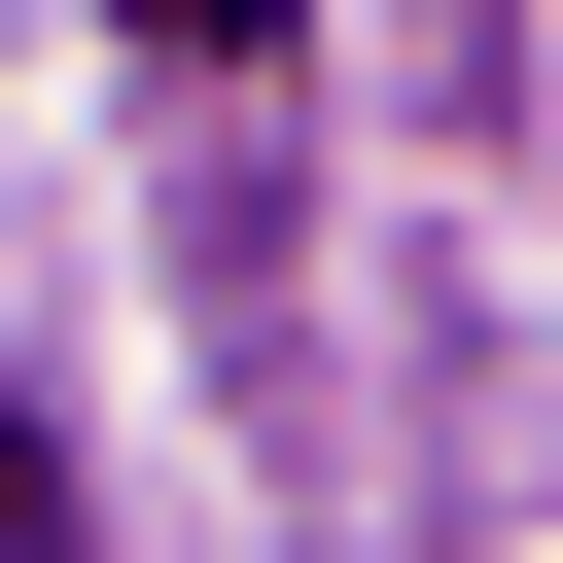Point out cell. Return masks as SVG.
<instances>
[{
	"label": "cell",
	"instance_id": "2",
	"mask_svg": "<svg viewBox=\"0 0 563 563\" xmlns=\"http://www.w3.org/2000/svg\"><path fill=\"white\" fill-rule=\"evenodd\" d=\"M0 563H70V422H0Z\"/></svg>",
	"mask_w": 563,
	"mask_h": 563
},
{
	"label": "cell",
	"instance_id": "1",
	"mask_svg": "<svg viewBox=\"0 0 563 563\" xmlns=\"http://www.w3.org/2000/svg\"><path fill=\"white\" fill-rule=\"evenodd\" d=\"M106 35H141V70H282L317 0H106Z\"/></svg>",
	"mask_w": 563,
	"mask_h": 563
}]
</instances>
